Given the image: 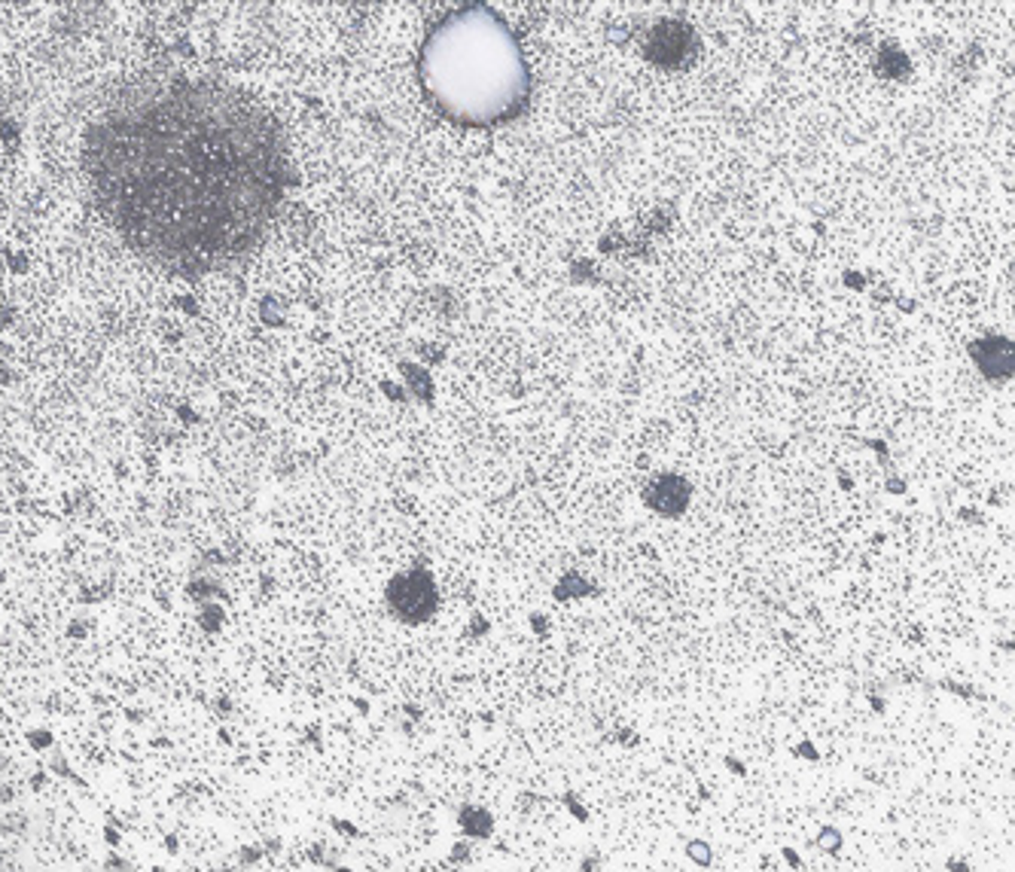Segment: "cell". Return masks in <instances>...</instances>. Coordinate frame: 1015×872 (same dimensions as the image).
<instances>
[{
    "instance_id": "cell-11",
    "label": "cell",
    "mask_w": 1015,
    "mask_h": 872,
    "mask_svg": "<svg viewBox=\"0 0 1015 872\" xmlns=\"http://www.w3.org/2000/svg\"><path fill=\"white\" fill-rule=\"evenodd\" d=\"M784 857L790 860V867L799 869V857H796V851H793V848H784Z\"/></svg>"
},
{
    "instance_id": "cell-9",
    "label": "cell",
    "mask_w": 1015,
    "mask_h": 872,
    "mask_svg": "<svg viewBox=\"0 0 1015 872\" xmlns=\"http://www.w3.org/2000/svg\"><path fill=\"white\" fill-rule=\"evenodd\" d=\"M726 766H729L732 771H735V775H744V771H747V769H744V762H738V760H732V757L726 760Z\"/></svg>"
},
{
    "instance_id": "cell-1",
    "label": "cell",
    "mask_w": 1015,
    "mask_h": 872,
    "mask_svg": "<svg viewBox=\"0 0 1015 872\" xmlns=\"http://www.w3.org/2000/svg\"><path fill=\"white\" fill-rule=\"evenodd\" d=\"M101 211L168 266L241 253L281 193L272 120L235 89L171 80L125 92L86 138Z\"/></svg>"
},
{
    "instance_id": "cell-5",
    "label": "cell",
    "mask_w": 1015,
    "mask_h": 872,
    "mask_svg": "<svg viewBox=\"0 0 1015 872\" xmlns=\"http://www.w3.org/2000/svg\"><path fill=\"white\" fill-rule=\"evenodd\" d=\"M814 845H817L820 851H827V854H839L845 839H841V830H836V826H823V830L817 833V839H814Z\"/></svg>"
},
{
    "instance_id": "cell-4",
    "label": "cell",
    "mask_w": 1015,
    "mask_h": 872,
    "mask_svg": "<svg viewBox=\"0 0 1015 872\" xmlns=\"http://www.w3.org/2000/svg\"><path fill=\"white\" fill-rule=\"evenodd\" d=\"M461 826H464V833L470 835V839H488V835L494 833L491 814L479 805H464L461 808Z\"/></svg>"
},
{
    "instance_id": "cell-10",
    "label": "cell",
    "mask_w": 1015,
    "mask_h": 872,
    "mask_svg": "<svg viewBox=\"0 0 1015 872\" xmlns=\"http://www.w3.org/2000/svg\"><path fill=\"white\" fill-rule=\"evenodd\" d=\"M594 867H598V854H592V860H589V857H585V860H582V867H580V869H582V872H594Z\"/></svg>"
},
{
    "instance_id": "cell-3",
    "label": "cell",
    "mask_w": 1015,
    "mask_h": 872,
    "mask_svg": "<svg viewBox=\"0 0 1015 872\" xmlns=\"http://www.w3.org/2000/svg\"><path fill=\"white\" fill-rule=\"evenodd\" d=\"M390 607L406 622H424L436 611V586L427 574L397 577L390 586Z\"/></svg>"
},
{
    "instance_id": "cell-6",
    "label": "cell",
    "mask_w": 1015,
    "mask_h": 872,
    "mask_svg": "<svg viewBox=\"0 0 1015 872\" xmlns=\"http://www.w3.org/2000/svg\"><path fill=\"white\" fill-rule=\"evenodd\" d=\"M686 857H689L692 863H699V867H710V845L708 842H701V839H692V842H686Z\"/></svg>"
},
{
    "instance_id": "cell-8",
    "label": "cell",
    "mask_w": 1015,
    "mask_h": 872,
    "mask_svg": "<svg viewBox=\"0 0 1015 872\" xmlns=\"http://www.w3.org/2000/svg\"><path fill=\"white\" fill-rule=\"evenodd\" d=\"M948 869H951V872H969L967 863H964V860H955V857L948 860Z\"/></svg>"
},
{
    "instance_id": "cell-7",
    "label": "cell",
    "mask_w": 1015,
    "mask_h": 872,
    "mask_svg": "<svg viewBox=\"0 0 1015 872\" xmlns=\"http://www.w3.org/2000/svg\"><path fill=\"white\" fill-rule=\"evenodd\" d=\"M796 757H805V760H811V762H817L820 760V753L814 750V744L811 741H802L799 748H796Z\"/></svg>"
},
{
    "instance_id": "cell-2",
    "label": "cell",
    "mask_w": 1015,
    "mask_h": 872,
    "mask_svg": "<svg viewBox=\"0 0 1015 872\" xmlns=\"http://www.w3.org/2000/svg\"><path fill=\"white\" fill-rule=\"evenodd\" d=\"M421 80L445 116L491 125L528 98V68L516 34L488 6H466L433 28L421 52Z\"/></svg>"
}]
</instances>
